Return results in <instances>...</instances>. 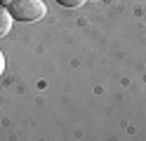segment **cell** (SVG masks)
Returning <instances> with one entry per match:
<instances>
[{
  "instance_id": "obj_4",
  "label": "cell",
  "mask_w": 146,
  "mask_h": 141,
  "mask_svg": "<svg viewBox=\"0 0 146 141\" xmlns=\"http://www.w3.org/2000/svg\"><path fill=\"white\" fill-rule=\"evenodd\" d=\"M3 73H5V54L0 52V75H3Z\"/></svg>"
},
{
  "instance_id": "obj_2",
  "label": "cell",
  "mask_w": 146,
  "mask_h": 141,
  "mask_svg": "<svg viewBox=\"0 0 146 141\" xmlns=\"http://www.w3.org/2000/svg\"><path fill=\"white\" fill-rule=\"evenodd\" d=\"M12 14L7 12V9H0V38H5L7 33L12 31Z\"/></svg>"
},
{
  "instance_id": "obj_1",
  "label": "cell",
  "mask_w": 146,
  "mask_h": 141,
  "mask_svg": "<svg viewBox=\"0 0 146 141\" xmlns=\"http://www.w3.org/2000/svg\"><path fill=\"white\" fill-rule=\"evenodd\" d=\"M7 12L12 14V19L17 21H38L47 14V7H45L42 0H10V5H7Z\"/></svg>"
},
{
  "instance_id": "obj_3",
  "label": "cell",
  "mask_w": 146,
  "mask_h": 141,
  "mask_svg": "<svg viewBox=\"0 0 146 141\" xmlns=\"http://www.w3.org/2000/svg\"><path fill=\"white\" fill-rule=\"evenodd\" d=\"M57 3H59L61 7H73V9H76V7H83L85 0H57Z\"/></svg>"
}]
</instances>
